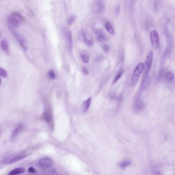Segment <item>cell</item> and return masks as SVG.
<instances>
[{"label":"cell","instance_id":"52a82bcc","mask_svg":"<svg viewBox=\"0 0 175 175\" xmlns=\"http://www.w3.org/2000/svg\"><path fill=\"white\" fill-rule=\"evenodd\" d=\"M104 4L101 1H94L91 5V11L94 14H99L103 13L104 10Z\"/></svg>","mask_w":175,"mask_h":175},{"label":"cell","instance_id":"603a6c76","mask_svg":"<svg viewBox=\"0 0 175 175\" xmlns=\"http://www.w3.org/2000/svg\"><path fill=\"white\" fill-rule=\"evenodd\" d=\"M80 57H81V60L85 63H88L89 62V58L88 55L86 54L81 53L80 54Z\"/></svg>","mask_w":175,"mask_h":175},{"label":"cell","instance_id":"ba28073f","mask_svg":"<svg viewBox=\"0 0 175 175\" xmlns=\"http://www.w3.org/2000/svg\"><path fill=\"white\" fill-rule=\"evenodd\" d=\"M150 42L154 48H158L160 47V39L159 34L156 31H153L150 35Z\"/></svg>","mask_w":175,"mask_h":175},{"label":"cell","instance_id":"ffe728a7","mask_svg":"<svg viewBox=\"0 0 175 175\" xmlns=\"http://www.w3.org/2000/svg\"><path fill=\"white\" fill-rule=\"evenodd\" d=\"M124 70H121L118 72V73H116V75L115 76L114 79L113 81V84H115L121 78V77L122 76L124 73Z\"/></svg>","mask_w":175,"mask_h":175},{"label":"cell","instance_id":"f1b7e54d","mask_svg":"<svg viewBox=\"0 0 175 175\" xmlns=\"http://www.w3.org/2000/svg\"><path fill=\"white\" fill-rule=\"evenodd\" d=\"M28 171L30 172V173H35L36 172V170L33 167H30L28 169Z\"/></svg>","mask_w":175,"mask_h":175},{"label":"cell","instance_id":"83f0119b","mask_svg":"<svg viewBox=\"0 0 175 175\" xmlns=\"http://www.w3.org/2000/svg\"><path fill=\"white\" fill-rule=\"evenodd\" d=\"M153 174H154V175H161L160 172H159L158 170H156V169H154V170H153Z\"/></svg>","mask_w":175,"mask_h":175},{"label":"cell","instance_id":"484cf974","mask_svg":"<svg viewBox=\"0 0 175 175\" xmlns=\"http://www.w3.org/2000/svg\"><path fill=\"white\" fill-rule=\"evenodd\" d=\"M103 50L105 52H108L110 50V47L108 45L104 44L103 46Z\"/></svg>","mask_w":175,"mask_h":175},{"label":"cell","instance_id":"7c38bea8","mask_svg":"<svg viewBox=\"0 0 175 175\" xmlns=\"http://www.w3.org/2000/svg\"><path fill=\"white\" fill-rule=\"evenodd\" d=\"M23 126L22 124H19L16 126L15 129H13V131L12 132L11 135V141H14L16 139V138L18 137L19 132H21L22 129H23Z\"/></svg>","mask_w":175,"mask_h":175},{"label":"cell","instance_id":"2e32d148","mask_svg":"<svg viewBox=\"0 0 175 175\" xmlns=\"http://www.w3.org/2000/svg\"><path fill=\"white\" fill-rule=\"evenodd\" d=\"M25 171V169L23 168H14L13 170L11 171L8 175H19L24 173Z\"/></svg>","mask_w":175,"mask_h":175},{"label":"cell","instance_id":"5bb4252c","mask_svg":"<svg viewBox=\"0 0 175 175\" xmlns=\"http://www.w3.org/2000/svg\"><path fill=\"white\" fill-rule=\"evenodd\" d=\"M1 47L2 50L5 52L7 55H9V43L6 39H4L2 40L1 43H0Z\"/></svg>","mask_w":175,"mask_h":175},{"label":"cell","instance_id":"9a60e30c","mask_svg":"<svg viewBox=\"0 0 175 175\" xmlns=\"http://www.w3.org/2000/svg\"><path fill=\"white\" fill-rule=\"evenodd\" d=\"M91 101H92V99L91 97H90L83 102V106H82V109H83V113H87L89 109V107L90 106Z\"/></svg>","mask_w":175,"mask_h":175},{"label":"cell","instance_id":"f546056e","mask_svg":"<svg viewBox=\"0 0 175 175\" xmlns=\"http://www.w3.org/2000/svg\"><path fill=\"white\" fill-rule=\"evenodd\" d=\"M119 10H120V8H119V6H118L117 7H116V13H119Z\"/></svg>","mask_w":175,"mask_h":175},{"label":"cell","instance_id":"d6986e66","mask_svg":"<svg viewBox=\"0 0 175 175\" xmlns=\"http://www.w3.org/2000/svg\"><path fill=\"white\" fill-rule=\"evenodd\" d=\"M43 117L45 120H46L47 122H51L52 118L51 114H50V111L48 109H45L43 114Z\"/></svg>","mask_w":175,"mask_h":175},{"label":"cell","instance_id":"8fae6325","mask_svg":"<svg viewBox=\"0 0 175 175\" xmlns=\"http://www.w3.org/2000/svg\"><path fill=\"white\" fill-rule=\"evenodd\" d=\"M39 165L44 168H48L52 166V161L48 158H44L40 159L39 162Z\"/></svg>","mask_w":175,"mask_h":175},{"label":"cell","instance_id":"d4e9b609","mask_svg":"<svg viewBox=\"0 0 175 175\" xmlns=\"http://www.w3.org/2000/svg\"><path fill=\"white\" fill-rule=\"evenodd\" d=\"M75 20V16L74 15H72L71 16H69L67 20V24L69 25H71L72 24Z\"/></svg>","mask_w":175,"mask_h":175},{"label":"cell","instance_id":"7402d4cb","mask_svg":"<svg viewBox=\"0 0 175 175\" xmlns=\"http://www.w3.org/2000/svg\"><path fill=\"white\" fill-rule=\"evenodd\" d=\"M0 76L3 78H7L8 75L5 70L0 67Z\"/></svg>","mask_w":175,"mask_h":175},{"label":"cell","instance_id":"30bf717a","mask_svg":"<svg viewBox=\"0 0 175 175\" xmlns=\"http://www.w3.org/2000/svg\"><path fill=\"white\" fill-rule=\"evenodd\" d=\"M134 106L136 112H139L143 109L144 107L143 101L140 96H137V98L135 99Z\"/></svg>","mask_w":175,"mask_h":175},{"label":"cell","instance_id":"4fadbf2b","mask_svg":"<svg viewBox=\"0 0 175 175\" xmlns=\"http://www.w3.org/2000/svg\"><path fill=\"white\" fill-rule=\"evenodd\" d=\"M83 41L87 46H91L94 44V41L92 39L91 36L89 34H87V32H83Z\"/></svg>","mask_w":175,"mask_h":175},{"label":"cell","instance_id":"cb8c5ba5","mask_svg":"<svg viewBox=\"0 0 175 175\" xmlns=\"http://www.w3.org/2000/svg\"><path fill=\"white\" fill-rule=\"evenodd\" d=\"M48 76L50 79L51 80H54L56 78V74L53 70H50L48 72Z\"/></svg>","mask_w":175,"mask_h":175},{"label":"cell","instance_id":"44dd1931","mask_svg":"<svg viewBox=\"0 0 175 175\" xmlns=\"http://www.w3.org/2000/svg\"><path fill=\"white\" fill-rule=\"evenodd\" d=\"M131 162L130 161H124L119 163V166H120L121 168H124L129 166L131 165Z\"/></svg>","mask_w":175,"mask_h":175},{"label":"cell","instance_id":"1f68e13d","mask_svg":"<svg viewBox=\"0 0 175 175\" xmlns=\"http://www.w3.org/2000/svg\"><path fill=\"white\" fill-rule=\"evenodd\" d=\"M1 32H0V37H1Z\"/></svg>","mask_w":175,"mask_h":175},{"label":"cell","instance_id":"4dcf8cb0","mask_svg":"<svg viewBox=\"0 0 175 175\" xmlns=\"http://www.w3.org/2000/svg\"><path fill=\"white\" fill-rule=\"evenodd\" d=\"M2 84V79L0 78V85Z\"/></svg>","mask_w":175,"mask_h":175},{"label":"cell","instance_id":"7a4b0ae2","mask_svg":"<svg viewBox=\"0 0 175 175\" xmlns=\"http://www.w3.org/2000/svg\"><path fill=\"white\" fill-rule=\"evenodd\" d=\"M62 34L64 37L66 46L69 51H72L73 48L72 37V33L70 29L66 26H62L61 27Z\"/></svg>","mask_w":175,"mask_h":175},{"label":"cell","instance_id":"5b68a950","mask_svg":"<svg viewBox=\"0 0 175 175\" xmlns=\"http://www.w3.org/2000/svg\"><path fill=\"white\" fill-rule=\"evenodd\" d=\"M11 31L13 32V34L14 35L15 38L16 40L18 41L19 45H21L22 48L24 51H26L28 48V42L25 36H23V34H19V32L16 31V30H11Z\"/></svg>","mask_w":175,"mask_h":175},{"label":"cell","instance_id":"8992f818","mask_svg":"<svg viewBox=\"0 0 175 175\" xmlns=\"http://www.w3.org/2000/svg\"><path fill=\"white\" fill-rule=\"evenodd\" d=\"M26 154H18L16 155H10L2 160V163L4 165H10L22 160L26 157Z\"/></svg>","mask_w":175,"mask_h":175},{"label":"cell","instance_id":"3957f363","mask_svg":"<svg viewBox=\"0 0 175 175\" xmlns=\"http://www.w3.org/2000/svg\"><path fill=\"white\" fill-rule=\"evenodd\" d=\"M144 68V64L140 63L136 65L133 71V75L131 81V85L132 87H134L137 84L142 72Z\"/></svg>","mask_w":175,"mask_h":175},{"label":"cell","instance_id":"e0dca14e","mask_svg":"<svg viewBox=\"0 0 175 175\" xmlns=\"http://www.w3.org/2000/svg\"><path fill=\"white\" fill-rule=\"evenodd\" d=\"M164 78L167 82H172L174 80V76L173 73L170 71H168L165 73Z\"/></svg>","mask_w":175,"mask_h":175},{"label":"cell","instance_id":"9c48e42d","mask_svg":"<svg viewBox=\"0 0 175 175\" xmlns=\"http://www.w3.org/2000/svg\"><path fill=\"white\" fill-rule=\"evenodd\" d=\"M95 34L96 39L99 42H104L106 41L107 39L106 34H105V33L102 30L99 29L96 30Z\"/></svg>","mask_w":175,"mask_h":175},{"label":"cell","instance_id":"277c9868","mask_svg":"<svg viewBox=\"0 0 175 175\" xmlns=\"http://www.w3.org/2000/svg\"><path fill=\"white\" fill-rule=\"evenodd\" d=\"M153 59V53L150 52L147 54L144 64V76L143 78L149 77V73L150 72V68L152 65Z\"/></svg>","mask_w":175,"mask_h":175},{"label":"cell","instance_id":"4316f807","mask_svg":"<svg viewBox=\"0 0 175 175\" xmlns=\"http://www.w3.org/2000/svg\"><path fill=\"white\" fill-rule=\"evenodd\" d=\"M82 71H83V74H85V75H88V70L86 67H83V68H82Z\"/></svg>","mask_w":175,"mask_h":175},{"label":"cell","instance_id":"6da1fadb","mask_svg":"<svg viewBox=\"0 0 175 175\" xmlns=\"http://www.w3.org/2000/svg\"><path fill=\"white\" fill-rule=\"evenodd\" d=\"M24 21L23 16L19 13H14L11 14L8 19V27L10 30H16Z\"/></svg>","mask_w":175,"mask_h":175},{"label":"cell","instance_id":"ac0fdd59","mask_svg":"<svg viewBox=\"0 0 175 175\" xmlns=\"http://www.w3.org/2000/svg\"><path fill=\"white\" fill-rule=\"evenodd\" d=\"M104 27H105V28L106 29V31L110 34H112V35L115 34V31L110 22H106L104 24Z\"/></svg>","mask_w":175,"mask_h":175}]
</instances>
